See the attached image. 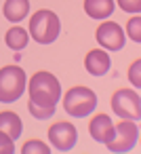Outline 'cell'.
Listing matches in <instances>:
<instances>
[{"instance_id": "1", "label": "cell", "mask_w": 141, "mask_h": 154, "mask_svg": "<svg viewBox=\"0 0 141 154\" xmlns=\"http://www.w3.org/2000/svg\"><path fill=\"white\" fill-rule=\"evenodd\" d=\"M28 89H30V101L44 108H55L61 97V85L51 72H36Z\"/></svg>"}, {"instance_id": "2", "label": "cell", "mask_w": 141, "mask_h": 154, "mask_svg": "<svg viewBox=\"0 0 141 154\" xmlns=\"http://www.w3.org/2000/svg\"><path fill=\"white\" fill-rule=\"evenodd\" d=\"M59 32H61V21L53 11L40 9L30 17V34H32V38L36 42L51 45V42L57 40Z\"/></svg>"}, {"instance_id": "3", "label": "cell", "mask_w": 141, "mask_h": 154, "mask_svg": "<svg viewBox=\"0 0 141 154\" xmlns=\"http://www.w3.org/2000/svg\"><path fill=\"white\" fill-rule=\"evenodd\" d=\"M26 85H28V78H26L23 68H19V66L0 68V101L2 103L17 101L23 95Z\"/></svg>"}, {"instance_id": "4", "label": "cell", "mask_w": 141, "mask_h": 154, "mask_svg": "<svg viewBox=\"0 0 141 154\" xmlns=\"http://www.w3.org/2000/svg\"><path fill=\"white\" fill-rule=\"evenodd\" d=\"M63 108H65V112H68L70 116H74V118L88 116V114L97 108V95H95V91H91L88 87H72L70 91H65Z\"/></svg>"}, {"instance_id": "5", "label": "cell", "mask_w": 141, "mask_h": 154, "mask_svg": "<svg viewBox=\"0 0 141 154\" xmlns=\"http://www.w3.org/2000/svg\"><path fill=\"white\" fill-rule=\"evenodd\" d=\"M112 110L116 116L124 120H139L141 118V97L133 89H118L112 95Z\"/></svg>"}, {"instance_id": "6", "label": "cell", "mask_w": 141, "mask_h": 154, "mask_svg": "<svg viewBox=\"0 0 141 154\" xmlns=\"http://www.w3.org/2000/svg\"><path fill=\"white\" fill-rule=\"evenodd\" d=\"M137 139H139V129L135 120H122L114 127V135L105 146L110 152H128L135 148Z\"/></svg>"}, {"instance_id": "7", "label": "cell", "mask_w": 141, "mask_h": 154, "mask_svg": "<svg viewBox=\"0 0 141 154\" xmlns=\"http://www.w3.org/2000/svg\"><path fill=\"white\" fill-rule=\"evenodd\" d=\"M76 139H78V131L72 122L68 120H59L55 125H51L49 129V141L55 150L59 152H68L76 146Z\"/></svg>"}, {"instance_id": "8", "label": "cell", "mask_w": 141, "mask_h": 154, "mask_svg": "<svg viewBox=\"0 0 141 154\" xmlns=\"http://www.w3.org/2000/svg\"><path fill=\"white\" fill-rule=\"evenodd\" d=\"M97 42L105 49V51H120L124 47V32L118 23L114 21H103L97 32H95Z\"/></svg>"}, {"instance_id": "9", "label": "cell", "mask_w": 141, "mask_h": 154, "mask_svg": "<svg viewBox=\"0 0 141 154\" xmlns=\"http://www.w3.org/2000/svg\"><path fill=\"white\" fill-rule=\"evenodd\" d=\"M88 133L95 141L99 143H107L114 135V122L107 114H97L95 118H91L88 122Z\"/></svg>"}, {"instance_id": "10", "label": "cell", "mask_w": 141, "mask_h": 154, "mask_svg": "<svg viewBox=\"0 0 141 154\" xmlns=\"http://www.w3.org/2000/svg\"><path fill=\"white\" fill-rule=\"evenodd\" d=\"M110 66H112V61H110V55H107L105 51L95 49V51H88L86 57H84V68H86V72L93 74V76H103V74H107Z\"/></svg>"}, {"instance_id": "11", "label": "cell", "mask_w": 141, "mask_h": 154, "mask_svg": "<svg viewBox=\"0 0 141 154\" xmlns=\"http://www.w3.org/2000/svg\"><path fill=\"white\" fill-rule=\"evenodd\" d=\"M84 11L93 19H105L114 13V0H84Z\"/></svg>"}, {"instance_id": "12", "label": "cell", "mask_w": 141, "mask_h": 154, "mask_svg": "<svg viewBox=\"0 0 141 154\" xmlns=\"http://www.w3.org/2000/svg\"><path fill=\"white\" fill-rule=\"evenodd\" d=\"M21 118L15 114V112H0V131L7 133L11 139H17L21 135Z\"/></svg>"}, {"instance_id": "13", "label": "cell", "mask_w": 141, "mask_h": 154, "mask_svg": "<svg viewBox=\"0 0 141 154\" xmlns=\"http://www.w3.org/2000/svg\"><path fill=\"white\" fill-rule=\"evenodd\" d=\"M28 11H30L28 0H7L2 7V13L9 21H21L23 17H28Z\"/></svg>"}, {"instance_id": "14", "label": "cell", "mask_w": 141, "mask_h": 154, "mask_svg": "<svg viewBox=\"0 0 141 154\" xmlns=\"http://www.w3.org/2000/svg\"><path fill=\"white\" fill-rule=\"evenodd\" d=\"M4 40H7V45H9L13 51H21V49H26V45H28V40H30V34H28L23 28H11V30L7 32Z\"/></svg>"}, {"instance_id": "15", "label": "cell", "mask_w": 141, "mask_h": 154, "mask_svg": "<svg viewBox=\"0 0 141 154\" xmlns=\"http://www.w3.org/2000/svg\"><path fill=\"white\" fill-rule=\"evenodd\" d=\"M21 152H23V154H49L51 148H49L44 141H40V139H30V141L23 143Z\"/></svg>"}, {"instance_id": "16", "label": "cell", "mask_w": 141, "mask_h": 154, "mask_svg": "<svg viewBox=\"0 0 141 154\" xmlns=\"http://www.w3.org/2000/svg\"><path fill=\"white\" fill-rule=\"evenodd\" d=\"M28 110L38 120H44V118H53L55 116V108H44V106H38L34 101H28Z\"/></svg>"}, {"instance_id": "17", "label": "cell", "mask_w": 141, "mask_h": 154, "mask_svg": "<svg viewBox=\"0 0 141 154\" xmlns=\"http://www.w3.org/2000/svg\"><path fill=\"white\" fill-rule=\"evenodd\" d=\"M128 36H130L135 42H141V19H139V17L128 19Z\"/></svg>"}, {"instance_id": "18", "label": "cell", "mask_w": 141, "mask_h": 154, "mask_svg": "<svg viewBox=\"0 0 141 154\" xmlns=\"http://www.w3.org/2000/svg\"><path fill=\"white\" fill-rule=\"evenodd\" d=\"M13 152H15V139L0 131V154H13Z\"/></svg>"}, {"instance_id": "19", "label": "cell", "mask_w": 141, "mask_h": 154, "mask_svg": "<svg viewBox=\"0 0 141 154\" xmlns=\"http://www.w3.org/2000/svg\"><path fill=\"white\" fill-rule=\"evenodd\" d=\"M139 68H141V61H139V59H135V61H133V66H130V70H128V80H130V85H133L135 89H139V87H141Z\"/></svg>"}, {"instance_id": "20", "label": "cell", "mask_w": 141, "mask_h": 154, "mask_svg": "<svg viewBox=\"0 0 141 154\" xmlns=\"http://www.w3.org/2000/svg\"><path fill=\"white\" fill-rule=\"evenodd\" d=\"M118 2V7L122 9V11H126V13H139L141 11V0H116Z\"/></svg>"}]
</instances>
